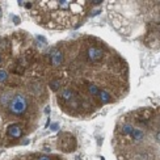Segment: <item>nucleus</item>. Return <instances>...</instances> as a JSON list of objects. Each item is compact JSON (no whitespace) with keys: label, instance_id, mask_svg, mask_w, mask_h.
Masks as SVG:
<instances>
[{"label":"nucleus","instance_id":"nucleus-1","mask_svg":"<svg viewBox=\"0 0 160 160\" xmlns=\"http://www.w3.org/2000/svg\"><path fill=\"white\" fill-rule=\"evenodd\" d=\"M87 3H64V2H48L38 3L32 9L36 22H39L52 29H66L72 26L84 12Z\"/></svg>","mask_w":160,"mask_h":160},{"label":"nucleus","instance_id":"nucleus-2","mask_svg":"<svg viewBox=\"0 0 160 160\" xmlns=\"http://www.w3.org/2000/svg\"><path fill=\"white\" fill-rule=\"evenodd\" d=\"M28 106H29L28 105V100H26V97L24 95H15L12 97L8 108H9V113H12V114L21 116L26 112Z\"/></svg>","mask_w":160,"mask_h":160},{"label":"nucleus","instance_id":"nucleus-3","mask_svg":"<svg viewBox=\"0 0 160 160\" xmlns=\"http://www.w3.org/2000/svg\"><path fill=\"white\" fill-rule=\"evenodd\" d=\"M85 54H87V58H88V61L92 62V63H96V62H100L104 57V52L102 50L98 48L96 45H91L87 48L85 50Z\"/></svg>","mask_w":160,"mask_h":160},{"label":"nucleus","instance_id":"nucleus-4","mask_svg":"<svg viewBox=\"0 0 160 160\" xmlns=\"http://www.w3.org/2000/svg\"><path fill=\"white\" fill-rule=\"evenodd\" d=\"M50 62L54 66H59L63 63V52L61 51H52V54L50 57Z\"/></svg>","mask_w":160,"mask_h":160},{"label":"nucleus","instance_id":"nucleus-5","mask_svg":"<svg viewBox=\"0 0 160 160\" xmlns=\"http://www.w3.org/2000/svg\"><path fill=\"white\" fill-rule=\"evenodd\" d=\"M98 100H100V102L101 104H109V102H112L113 101V98H112V95L109 92H106V91H104V89H101L100 91V93H98Z\"/></svg>","mask_w":160,"mask_h":160},{"label":"nucleus","instance_id":"nucleus-6","mask_svg":"<svg viewBox=\"0 0 160 160\" xmlns=\"http://www.w3.org/2000/svg\"><path fill=\"white\" fill-rule=\"evenodd\" d=\"M8 135L12 137V138H20V137L22 135V129L20 128V126H16V125L9 126V129H8Z\"/></svg>","mask_w":160,"mask_h":160},{"label":"nucleus","instance_id":"nucleus-7","mask_svg":"<svg viewBox=\"0 0 160 160\" xmlns=\"http://www.w3.org/2000/svg\"><path fill=\"white\" fill-rule=\"evenodd\" d=\"M7 79H8V74H7V71L5 70H0V84L4 83Z\"/></svg>","mask_w":160,"mask_h":160},{"label":"nucleus","instance_id":"nucleus-8","mask_svg":"<svg viewBox=\"0 0 160 160\" xmlns=\"http://www.w3.org/2000/svg\"><path fill=\"white\" fill-rule=\"evenodd\" d=\"M39 160H50V159L46 158V156H43V158H39Z\"/></svg>","mask_w":160,"mask_h":160},{"label":"nucleus","instance_id":"nucleus-9","mask_svg":"<svg viewBox=\"0 0 160 160\" xmlns=\"http://www.w3.org/2000/svg\"><path fill=\"white\" fill-rule=\"evenodd\" d=\"M2 61H3V57H2V54H0V63H2Z\"/></svg>","mask_w":160,"mask_h":160},{"label":"nucleus","instance_id":"nucleus-10","mask_svg":"<svg viewBox=\"0 0 160 160\" xmlns=\"http://www.w3.org/2000/svg\"><path fill=\"white\" fill-rule=\"evenodd\" d=\"M0 15H2V12H0Z\"/></svg>","mask_w":160,"mask_h":160}]
</instances>
